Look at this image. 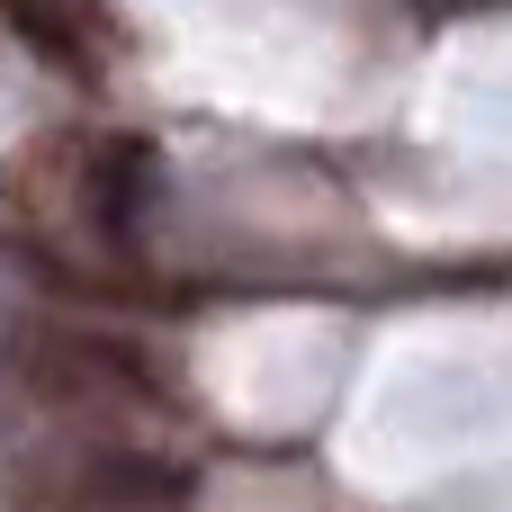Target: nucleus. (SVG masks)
<instances>
[{
	"label": "nucleus",
	"mask_w": 512,
	"mask_h": 512,
	"mask_svg": "<svg viewBox=\"0 0 512 512\" xmlns=\"http://www.w3.org/2000/svg\"><path fill=\"white\" fill-rule=\"evenodd\" d=\"M162 198V153L144 144V135H99L90 153H81V216L126 252L135 234H144V207Z\"/></svg>",
	"instance_id": "obj_1"
},
{
	"label": "nucleus",
	"mask_w": 512,
	"mask_h": 512,
	"mask_svg": "<svg viewBox=\"0 0 512 512\" xmlns=\"http://www.w3.org/2000/svg\"><path fill=\"white\" fill-rule=\"evenodd\" d=\"M189 495H198V477L180 459H162V450H90L63 477V504L72 512H171Z\"/></svg>",
	"instance_id": "obj_2"
}]
</instances>
